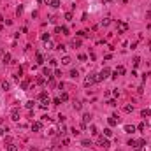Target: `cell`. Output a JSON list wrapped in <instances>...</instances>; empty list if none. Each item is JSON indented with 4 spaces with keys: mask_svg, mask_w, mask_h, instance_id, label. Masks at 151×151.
Returning <instances> with one entry per match:
<instances>
[{
    "mask_svg": "<svg viewBox=\"0 0 151 151\" xmlns=\"http://www.w3.org/2000/svg\"><path fill=\"white\" fill-rule=\"evenodd\" d=\"M109 74H111V70L109 69H102L100 70V74H97V83H99V81H104V79H107L109 77Z\"/></svg>",
    "mask_w": 151,
    "mask_h": 151,
    "instance_id": "1",
    "label": "cell"
},
{
    "mask_svg": "<svg viewBox=\"0 0 151 151\" xmlns=\"http://www.w3.org/2000/svg\"><path fill=\"white\" fill-rule=\"evenodd\" d=\"M39 99H41V102H42L41 105H47V104H49V97H47L46 91H42L41 95H39Z\"/></svg>",
    "mask_w": 151,
    "mask_h": 151,
    "instance_id": "2",
    "label": "cell"
},
{
    "mask_svg": "<svg viewBox=\"0 0 151 151\" xmlns=\"http://www.w3.org/2000/svg\"><path fill=\"white\" fill-rule=\"evenodd\" d=\"M11 119H12V121H19V109H18V107H14L11 111Z\"/></svg>",
    "mask_w": 151,
    "mask_h": 151,
    "instance_id": "3",
    "label": "cell"
},
{
    "mask_svg": "<svg viewBox=\"0 0 151 151\" xmlns=\"http://www.w3.org/2000/svg\"><path fill=\"white\" fill-rule=\"evenodd\" d=\"M93 83H97V79H95V76H88L86 79H84V86H91Z\"/></svg>",
    "mask_w": 151,
    "mask_h": 151,
    "instance_id": "4",
    "label": "cell"
},
{
    "mask_svg": "<svg viewBox=\"0 0 151 151\" xmlns=\"http://www.w3.org/2000/svg\"><path fill=\"white\" fill-rule=\"evenodd\" d=\"M99 144L102 146V148H109V146H111V144H109V141L105 139V137H99Z\"/></svg>",
    "mask_w": 151,
    "mask_h": 151,
    "instance_id": "5",
    "label": "cell"
},
{
    "mask_svg": "<svg viewBox=\"0 0 151 151\" xmlns=\"http://www.w3.org/2000/svg\"><path fill=\"white\" fill-rule=\"evenodd\" d=\"M123 74H125V67H121V65H119V67L116 69V72H114L113 77H118V76H123Z\"/></svg>",
    "mask_w": 151,
    "mask_h": 151,
    "instance_id": "6",
    "label": "cell"
},
{
    "mask_svg": "<svg viewBox=\"0 0 151 151\" xmlns=\"http://www.w3.org/2000/svg\"><path fill=\"white\" fill-rule=\"evenodd\" d=\"M118 123H119V118H118V116H111V118H109V125L114 127V125H118Z\"/></svg>",
    "mask_w": 151,
    "mask_h": 151,
    "instance_id": "7",
    "label": "cell"
},
{
    "mask_svg": "<svg viewBox=\"0 0 151 151\" xmlns=\"http://www.w3.org/2000/svg\"><path fill=\"white\" fill-rule=\"evenodd\" d=\"M41 128H42V125H41V123H39V121L32 123V132H39V130H41Z\"/></svg>",
    "mask_w": 151,
    "mask_h": 151,
    "instance_id": "8",
    "label": "cell"
},
{
    "mask_svg": "<svg viewBox=\"0 0 151 151\" xmlns=\"http://www.w3.org/2000/svg\"><path fill=\"white\" fill-rule=\"evenodd\" d=\"M118 26H119V33L127 32V28H128V26H127V23H123V21H119V23H118Z\"/></svg>",
    "mask_w": 151,
    "mask_h": 151,
    "instance_id": "9",
    "label": "cell"
},
{
    "mask_svg": "<svg viewBox=\"0 0 151 151\" xmlns=\"http://www.w3.org/2000/svg\"><path fill=\"white\" fill-rule=\"evenodd\" d=\"M135 130H137V127H134V125H127L125 127V132H128V134H134Z\"/></svg>",
    "mask_w": 151,
    "mask_h": 151,
    "instance_id": "10",
    "label": "cell"
},
{
    "mask_svg": "<svg viewBox=\"0 0 151 151\" xmlns=\"http://www.w3.org/2000/svg\"><path fill=\"white\" fill-rule=\"evenodd\" d=\"M5 148H7V151H19V149H18V146H16L14 142H11V144H7V146H5Z\"/></svg>",
    "mask_w": 151,
    "mask_h": 151,
    "instance_id": "11",
    "label": "cell"
},
{
    "mask_svg": "<svg viewBox=\"0 0 151 151\" xmlns=\"http://www.w3.org/2000/svg\"><path fill=\"white\" fill-rule=\"evenodd\" d=\"M90 119H91V114H83V123H84V125H88V123H90Z\"/></svg>",
    "mask_w": 151,
    "mask_h": 151,
    "instance_id": "12",
    "label": "cell"
},
{
    "mask_svg": "<svg viewBox=\"0 0 151 151\" xmlns=\"http://www.w3.org/2000/svg\"><path fill=\"white\" fill-rule=\"evenodd\" d=\"M42 74H44V76H47V77H49V81L53 79V76H51V70L47 69V67H44V69H42Z\"/></svg>",
    "mask_w": 151,
    "mask_h": 151,
    "instance_id": "13",
    "label": "cell"
},
{
    "mask_svg": "<svg viewBox=\"0 0 151 151\" xmlns=\"http://www.w3.org/2000/svg\"><path fill=\"white\" fill-rule=\"evenodd\" d=\"M46 2H49V4H51V7H55V9H56V7H60V0H46Z\"/></svg>",
    "mask_w": 151,
    "mask_h": 151,
    "instance_id": "14",
    "label": "cell"
},
{
    "mask_svg": "<svg viewBox=\"0 0 151 151\" xmlns=\"http://www.w3.org/2000/svg\"><path fill=\"white\" fill-rule=\"evenodd\" d=\"M77 76H79V70H76V69L70 70V77L72 79H77Z\"/></svg>",
    "mask_w": 151,
    "mask_h": 151,
    "instance_id": "15",
    "label": "cell"
},
{
    "mask_svg": "<svg viewBox=\"0 0 151 151\" xmlns=\"http://www.w3.org/2000/svg\"><path fill=\"white\" fill-rule=\"evenodd\" d=\"M70 61H72V60H70V56H63V58H61V63H63V65H70Z\"/></svg>",
    "mask_w": 151,
    "mask_h": 151,
    "instance_id": "16",
    "label": "cell"
},
{
    "mask_svg": "<svg viewBox=\"0 0 151 151\" xmlns=\"http://www.w3.org/2000/svg\"><path fill=\"white\" fill-rule=\"evenodd\" d=\"M60 100H61V102H67V100H69V93H65V91H63V93L60 95Z\"/></svg>",
    "mask_w": 151,
    "mask_h": 151,
    "instance_id": "17",
    "label": "cell"
},
{
    "mask_svg": "<svg viewBox=\"0 0 151 151\" xmlns=\"http://www.w3.org/2000/svg\"><path fill=\"white\" fill-rule=\"evenodd\" d=\"M111 25V18H104L102 19V26H109Z\"/></svg>",
    "mask_w": 151,
    "mask_h": 151,
    "instance_id": "18",
    "label": "cell"
},
{
    "mask_svg": "<svg viewBox=\"0 0 151 151\" xmlns=\"http://www.w3.org/2000/svg\"><path fill=\"white\" fill-rule=\"evenodd\" d=\"M44 63V58H42V55L41 53H37V65H42Z\"/></svg>",
    "mask_w": 151,
    "mask_h": 151,
    "instance_id": "19",
    "label": "cell"
},
{
    "mask_svg": "<svg viewBox=\"0 0 151 151\" xmlns=\"http://www.w3.org/2000/svg\"><path fill=\"white\" fill-rule=\"evenodd\" d=\"M90 134H91V135H97V134H99V132H97V127H95V125H90Z\"/></svg>",
    "mask_w": 151,
    "mask_h": 151,
    "instance_id": "20",
    "label": "cell"
},
{
    "mask_svg": "<svg viewBox=\"0 0 151 151\" xmlns=\"http://www.w3.org/2000/svg\"><path fill=\"white\" fill-rule=\"evenodd\" d=\"M141 114H142V118H148V116H151V111L149 109H142V113H141Z\"/></svg>",
    "mask_w": 151,
    "mask_h": 151,
    "instance_id": "21",
    "label": "cell"
},
{
    "mask_svg": "<svg viewBox=\"0 0 151 151\" xmlns=\"http://www.w3.org/2000/svg\"><path fill=\"white\" fill-rule=\"evenodd\" d=\"M11 60H12V56L9 55V53H7V55H4V61H5V63H11Z\"/></svg>",
    "mask_w": 151,
    "mask_h": 151,
    "instance_id": "22",
    "label": "cell"
},
{
    "mask_svg": "<svg viewBox=\"0 0 151 151\" xmlns=\"http://www.w3.org/2000/svg\"><path fill=\"white\" fill-rule=\"evenodd\" d=\"M2 88H4V90L7 91L9 88H11V83H9V81H4V83H2Z\"/></svg>",
    "mask_w": 151,
    "mask_h": 151,
    "instance_id": "23",
    "label": "cell"
},
{
    "mask_svg": "<svg viewBox=\"0 0 151 151\" xmlns=\"http://www.w3.org/2000/svg\"><path fill=\"white\" fill-rule=\"evenodd\" d=\"M81 107H83L81 102H74V109H76V111H81Z\"/></svg>",
    "mask_w": 151,
    "mask_h": 151,
    "instance_id": "24",
    "label": "cell"
},
{
    "mask_svg": "<svg viewBox=\"0 0 151 151\" xmlns=\"http://www.w3.org/2000/svg\"><path fill=\"white\" fill-rule=\"evenodd\" d=\"M132 111H134V105L127 104V105H125V113H132Z\"/></svg>",
    "mask_w": 151,
    "mask_h": 151,
    "instance_id": "25",
    "label": "cell"
},
{
    "mask_svg": "<svg viewBox=\"0 0 151 151\" xmlns=\"http://www.w3.org/2000/svg\"><path fill=\"white\" fill-rule=\"evenodd\" d=\"M72 46L74 47H79V46H81V41H79V39H74V41H72Z\"/></svg>",
    "mask_w": 151,
    "mask_h": 151,
    "instance_id": "26",
    "label": "cell"
},
{
    "mask_svg": "<svg viewBox=\"0 0 151 151\" xmlns=\"http://www.w3.org/2000/svg\"><path fill=\"white\" fill-rule=\"evenodd\" d=\"M142 146H146V141H144V139L137 141V148H142Z\"/></svg>",
    "mask_w": 151,
    "mask_h": 151,
    "instance_id": "27",
    "label": "cell"
},
{
    "mask_svg": "<svg viewBox=\"0 0 151 151\" xmlns=\"http://www.w3.org/2000/svg\"><path fill=\"white\" fill-rule=\"evenodd\" d=\"M28 86H30V83H28V81H23V83H21V90H26Z\"/></svg>",
    "mask_w": 151,
    "mask_h": 151,
    "instance_id": "28",
    "label": "cell"
},
{
    "mask_svg": "<svg viewBox=\"0 0 151 151\" xmlns=\"http://www.w3.org/2000/svg\"><path fill=\"white\" fill-rule=\"evenodd\" d=\"M104 134H105V137H111V135H113V130H111V128H105Z\"/></svg>",
    "mask_w": 151,
    "mask_h": 151,
    "instance_id": "29",
    "label": "cell"
},
{
    "mask_svg": "<svg viewBox=\"0 0 151 151\" xmlns=\"http://www.w3.org/2000/svg\"><path fill=\"white\" fill-rule=\"evenodd\" d=\"M128 146H132V148H137V141L130 139V141H128Z\"/></svg>",
    "mask_w": 151,
    "mask_h": 151,
    "instance_id": "30",
    "label": "cell"
},
{
    "mask_svg": "<svg viewBox=\"0 0 151 151\" xmlns=\"http://www.w3.org/2000/svg\"><path fill=\"white\" fill-rule=\"evenodd\" d=\"M83 146H86V148H90V146H91V141H88V139H83Z\"/></svg>",
    "mask_w": 151,
    "mask_h": 151,
    "instance_id": "31",
    "label": "cell"
},
{
    "mask_svg": "<svg viewBox=\"0 0 151 151\" xmlns=\"http://www.w3.org/2000/svg\"><path fill=\"white\" fill-rule=\"evenodd\" d=\"M26 109H33V100H28V102H26Z\"/></svg>",
    "mask_w": 151,
    "mask_h": 151,
    "instance_id": "32",
    "label": "cell"
},
{
    "mask_svg": "<svg viewBox=\"0 0 151 151\" xmlns=\"http://www.w3.org/2000/svg\"><path fill=\"white\" fill-rule=\"evenodd\" d=\"M65 19L70 21V19H72V14H70V12H65Z\"/></svg>",
    "mask_w": 151,
    "mask_h": 151,
    "instance_id": "33",
    "label": "cell"
},
{
    "mask_svg": "<svg viewBox=\"0 0 151 151\" xmlns=\"http://www.w3.org/2000/svg\"><path fill=\"white\" fill-rule=\"evenodd\" d=\"M61 33H63V35H69V28H67V26H63V28H61Z\"/></svg>",
    "mask_w": 151,
    "mask_h": 151,
    "instance_id": "34",
    "label": "cell"
},
{
    "mask_svg": "<svg viewBox=\"0 0 151 151\" xmlns=\"http://www.w3.org/2000/svg\"><path fill=\"white\" fill-rule=\"evenodd\" d=\"M139 63H141V58H137V56H135V58H134V65L137 67V65H139Z\"/></svg>",
    "mask_w": 151,
    "mask_h": 151,
    "instance_id": "35",
    "label": "cell"
},
{
    "mask_svg": "<svg viewBox=\"0 0 151 151\" xmlns=\"http://www.w3.org/2000/svg\"><path fill=\"white\" fill-rule=\"evenodd\" d=\"M137 128H139V130H144L146 125H144V123H139V125H137Z\"/></svg>",
    "mask_w": 151,
    "mask_h": 151,
    "instance_id": "36",
    "label": "cell"
},
{
    "mask_svg": "<svg viewBox=\"0 0 151 151\" xmlns=\"http://www.w3.org/2000/svg\"><path fill=\"white\" fill-rule=\"evenodd\" d=\"M37 84H44V77H37Z\"/></svg>",
    "mask_w": 151,
    "mask_h": 151,
    "instance_id": "37",
    "label": "cell"
},
{
    "mask_svg": "<svg viewBox=\"0 0 151 151\" xmlns=\"http://www.w3.org/2000/svg\"><path fill=\"white\" fill-rule=\"evenodd\" d=\"M107 104L111 105V107H114V105H116V100H109V102H107Z\"/></svg>",
    "mask_w": 151,
    "mask_h": 151,
    "instance_id": "38",
    "label": "cell"
},
{
    "mask_svg": "<svg viewBox=\"0 0 151 151\" xmlns=\"http://www.w3.org/2000/svg\"><path fill=\"white\" fill-rule=\"evenodd\" d=\"M56 49H58V51H65V46H63V44H60V46L56 47Z\"/></svg>",
    "mask_w": 151,
    "mask_h": 151,
    "instance_id": "39",
    "label": "cell"
},
{
    "mask_svg": "<svg viewBox=\"0 0 151 151\" xmlns=\"http://www.w3.org/2000/svg\"><path fill=\"white\" fill-rule=\"evenodd\" d=\"M11 142H12V139H11V137L7 135V137H5V144H11Z\"/></svg>",
    "mask_w": 151,
    "mask_h": 151,
    "instance_id": "40",
    "label": "cell"
},
{
    "mask_svg": "<svg viewBox=\"0 0 151 151\" xmlns=\"http://www.w3.org/2000/svg\"><path fill=\"white\" fill-rule=\"evenodd\" d=\"M55 76H58V77H61V70H58V69H56V70H55Z\"/></svg>",
    "mask_w": 151,
    "mask_h": 151,
    "instance_id": "41",
    "label": "cell"
},
{
    "mask_svg": "<svg viewBox=\"0 0 151 151\" xmlns=\"http://www.w3.org/2000/svg\"><path fill=\"white\" fill-rule=\"evenodd\" d=\"M5 132H7V128H5V130H4V128H0V135H4Z\"/></svg>",
    "mask_w": 151,
    "mask_h": 151,
    "instance_id": "42",
    "label": "cell"
},
{
    "mask_svg": "<svg viewBox=\"0 0 151 151\" xmlns=\"http://www.w3.org/2000/svg\"><path fill=\"white\" fill-rule=\"evenodd\" d=\"M134 151H144L142 148H134Z\"/></svg>",
    "mask_w": 151,
    "mask_h": 151,
    "instance_id": "43",
    "label": "cell"
},
{
    "mask_svg": "<svg viewBox=\"0 0 151 151\" xmlns=\"http://www.w3.org/2000/svg\"><path fill=\"white\" fill-rule=\"evenodd\" d=\"M104 2H105V4H109V2H113V0H104Z\"/></svg>",
    "mask_w": 151,
    "mask_h": 151,
    "instance_id": "44",
    "label": "cell"
}]
</instances>
